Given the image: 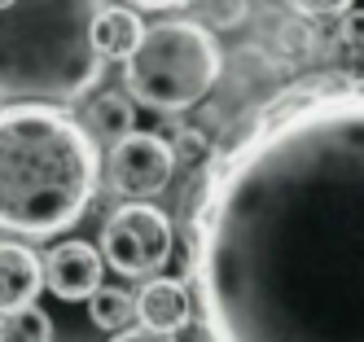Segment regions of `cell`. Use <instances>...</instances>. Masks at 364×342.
Segmentation results:
<instances>
[{
	"label": "cell",
	"mask_w": 364,
	"mask_h": 342,
	"mask_svg": "<svg viewBox=\"0 0 364 342\" xmlns=\"http://www.w3.org/2000/svg\"><path fill=\"white\" fill-rule=\"evenodd\" d=\"M211 342H364V79L281 92L193 206Z\"/></svg>",
	"instance_id": "1"
},
{
	"label": "cell",
	"mask_w": 364,
	"mask_h": 342,
	"mask_svg": "<svg viewBox=\"0 0 364 342\" xmlns=\"http://www.w3.org/2000/svg\"><path fill=\"white\" fill-rule=\"evenodd\" d=\"M101 149L84 123L48 101L0 105V228L18 237L66 233L88 210Z\"/></svg>",
	"instance_id": "2"
},
{
	"label": "cell",
	"mask_w": 364,
	"mask_h": 342,
	"mask_svg": "<svg viewBox=\"0 0 364 342\" xmlns=\"http://www.w3.org/2000/svg\"><path fill=\"white\" fill-rule=\"evenodd\" d=\"M101 0H14L0 9V92L31 101H80L101 62L92 18Z\"/></svg>",
	"instance_id": "3"
},
{
	"label": "cell",
	"mask_w": 364,
	"mask_h": 342,
	"mask_svg": "<svg viewBox=\"0 0 364 342\" xmlns=\"http://www.w3.org/2000/svg\"><path fill=\"white\" fill-rule=\"evenodd\" d=\"M220 70H224V53L215 36L202 22L176 18V22L145 26V40L123 62V92L132 97V105L180 114L206 101Z\"/></svg>",
	"instance_id": "4"
},
{
	"label": "cell",
	"mask_w": 364,
	"mask_h": 342,
	"mask_svg": "<svg viewBox=\"0 0 364 342\" xmlns=\"http://www.w3.org/2000/svg\"><path fill=\"white\" fill-rule=\"evenodd\" d=\"M176 233L171 220L154 202H127L101 228V263L114 268L119 277L132 281H154L171 263Z\"/></svg>",
	"instance_id": "5"
},
{
	"label": "cell",
	"mask_w": 364,
	"mask_h": 342,
	"mask_svg": "<svg viewBox=\"0 0 364 342\" xmlns=\"http://www.w3.org/2000/svg\"><path fill=\"white\" fill-rule=\"evenodd\" d=\"M110 184L114 193H123L127 202H149L159 198L171 176H176V154H171V141L159 137V132H132L123 137L114 149H110Z\"/></svg>",
	"instance_id": "6"
},
{
	"label": "cell",
	"mask_w": 364,
	"mask_h": 342,
	"mask_svg": "<svg viewBox=\"0 0 364 342\" xmlns=\"http://www.w3.org/2000/svg\"><path fill=\"white\" fill-rule=\"evenodd\" d=\"M101 272H106L101 250L80 242V237L58 242L44 259V285H48V294L62 299V303H88L101 289Z\"/></svg>",
	"instance_id": "7"
},
{
	"label": "cell",
	"mask_w": 364,
	"mask_h": 342,
	"mask_svg": "<svg viewBox=\"0 0 364 342\" xmlns=\"http://www.w3.org/2000/svg\"><path fill=\"white\" fill-rule=\"evenodd\" d=\"M40 289H44V259L22 242H0V316L36 307Z\"/></svg>",
	"instance_id": "8"
},
{
	"label": "cell",
	"mask_w": 364,
	"mask_h": 342,
	"mask_svg": "<svg viewBox=\"0 0 364 342\" xmlns=\"http://www.w3.org/2000/svg\"><path fill=\"white\" fill-rule=\"evenodd\" d=\"M136 303V321L141 329H154V333H176V329H185L189 325V289L185 281H176V277H154L141 285V294L132 299Z\"/></svg>",
	"instance_id": "9"
},
{
	"label": "cell",
	"mask_w": 364,
	"mask_h": 342,
	"mask_svg": "<svg viewBox=\"0 0 364 342\" xmlns=\"http://www.w3.org/2000/svg\"><path fill=\"white\" fill-rule=\"evenodd\" d=\"M145 40V22L136 9H127V5H101L97 18H92V48H97V58L101 62H127L136 53V44Z\"/></svg>",
	"instance_id": "10"
},
{
	"label": "cell",
	"mask_w": 364,
	"mask_h": 342,
	"mask_svg": "<svg viewBox=\"0 0 364 342\" xmlns=\"http://www.w3.org/2000/svg\"><path fill=\"white\" fill-rule=\"evenodd\" d=\"M88 119H92V132H101L110 145H119L123 137L136 132V105H132L127 92H101L88 105Z\"/></svg>",
	"instance_id": "11"
},
{
	"label": "cell",
	"mask_w": 364,
	"mask_h": 342,
	"mask_svg": "<svg viewBox=\"0 0 364 342\" xmlns=\"http://www.w3.org/2000/svg\"><path fill=\"white\" fill-rule=\"evenodd\" d=\"M132 316H136V303H132V294H123L119 285H101L88 299V321L101 333H123V325L132 321Z\"/></svg>",
	"instance_id": "12"
},
{
	"label": "cell",
	"mask_w": 364,
	"mask_h": 342,
	"mask_svg": "<svg viewBox=\"0 0 364 342\" xmlns=\"http://www.w3.org/2000/svg\"><path fill=\"white\" fill-rule=\"evenodd\" d=\"M0 342H53V321L40 307H18L0 316Z\"/></svg>",
	"instance_id": "13"
},
{
	"label": "cell",
	"mask_w": 364,
	"mask_h": 342,
	"mask_svg": "<svg viewBox=\"0 0 364 342\" xmlns=\"http://www.w3.org/2000/svg\"><path fill=\"white\" fill-rule=\"evenodd\" d=\"M272 44H277V53H281L285 62H307L311 48H316V31H311V22H303V18L290 14V18L277 26Z\"/></svg>",
	"instance_id": "14"
},
{
	"label": "cell",
	"mask_w": 364,
	"mask_h": 342,
	"mask_svg": "<svg viewBox=\"0 0 364 342\" xmlns=\"http://www.w3.org/2000/svg\"><path fill=\"white\" fill-rule=\"evenodd\" d=\"M202 26L206 31H232L250 18V0H202Z\"/></svg>",
	"instance_id": "15"
},
{
	"label": "cell",
	"mask_w": 364,
	"mask_h": 342,
	"mask_svg": "<svg viewBox=\"0 0 364 342\" xmlns=\"http://www.w3.org/2000/svg\"><path fill=\"white\" fill-rule=\"evenodd\" d=\"M171 154H176V167H198L206 154H211V141H206V132L198 127H180L171 137Z\"/></svg>",
	"instance_id": "16"
},
{
	"label": "cell",
	"mask_w": 364,
	"mask_h": 342,
	"mask_svg": "<svg viewBox=\"0 0 364 342\" xmlns=\"http://www.w3.org/2000/svg\"><path fill=\"white\" fill-rule=\"evenodd\" d=\"M285 5L303 22H321V18H343L347 9H355V0H285Z\"/></svg>",
	"instance_id": "17"
},
{
	"label": "cell",
	"mask_w": 364,
	"mask_h": 342,
	"mask_svg": "<svg viewBox=\"0 0 364 342\" xmlns=\"http://www.w3.org/2000/svg\"><path fill=\"white\" fill-rule=\"evenodd\" d=\"M338 44H347L351 53H364V9H347L338 18Z\"/></svg>",
	"instance_id": "18"
},
{
	"label": "cell",
	"mask_w": 364,
	"mask_h": 342,
	"mask_svg": "<svg viewBox=\"0 0 364 342\" xmlns=\"http://www.w3.org/2000/svg\"><path fill=\"white\" fill-rule=\"evenodd\" d=\"M110 342H180V338H176V333H154V329H141V325H136V329L114 333Z\"/></svg>",
	"instance_id": "19"
},
{
	"label": "cell",
	"mask_w": 364,
	"mask_h": 342,
	"mask_svg": "<svg viewBox=\"0 0 364 342\" xmlns=\"http://www.w3.org/2000/svg\"><path fill=\"white\" fill-rule=\"evenodd\" d=\"M127 9H180V5H189V0H123Z\"/></svg>",
	"instance_id": "20"
},
{
	"label": "cell",
	"mask_w": 364,
	"mask_h": 342,
	"mask_svg": "<svg viewBox=\"0 0 364 342\" xmlns=\"http://www.w3.org/2000/svg\"><path fill=\"white\" fill-rule=\"evenodd\" d=\"M5 5H14V0H0V9H5Z\"/></svg>",
	"instance_id": "21"
}]
</instances>
